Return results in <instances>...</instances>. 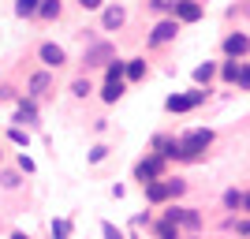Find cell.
I'll use <instances>...</instances> for the list:
<instances>
[{"instance_id":"1","label":"cell","mask_w":250,"mask_h":239,"mask_svg":"<svg viewBox=\"0 0 250 239\" xmlns=\"http://www.w3.org/2000/svg\"><path fill=\"white\" fill-rule=\"evenodd\" d=\"M209 146H213V131H209V127H194V131H187V135L179 138V150H183V157H198L202 150H209Z\"/></svg>"},{"instance_id":"2","label":"cell","mask_w":250,"mask_h":239,"mask_svg":"<svg viewBox=\"0 0 250 239\" xmlns=\"http://www.w3.org/2000/svg\"><path fill=\"white\" fill-rule=\"evenodd\" d=\"M172 19L176 22H198L202 19V4L198 0H172Z\"/></svg>"},{"instance_id":"3","label":"cell","mask_w":250,"mask_h":239,"mask_svg":"<svg viewBox=\"0 0 250 239\" xmlns=\"http://www.w3.org/2000/svg\"><path fill=\"white\" fill-rule=\"evenodd\" d=\"M206 101V90H194V94H172L165 101V109L168 112H187V109H194V105H202Z\"/></svg>"},{"instance_id":"4","label":"cell","mask_w":250,"mask_h":239,"mask_svg":"<svg viewBox=\"0 0 250 239\" xmlns=\"http://www.w3.org/2000/svg\"><path fill=\"white\" fill-rule=\"evenodd\" d=\"M161 172H165V157H161V153H157V157H146V161H138V165H135V179H138V183L157 179Z\"/></svg>"},{"instance_id":"5","label":"cell","mask_w":250,"mask_h":239,"mask_svg":"<svg viewBox=\"0 0 250 239\" xmlns=\"http://www.w3.org/2000/svg\"><path fill=\"white\" fill-rule=\"evenodd\" d=\"M176 34H179V22L176 19H161L153 26V34H149V45H165V42H172Z\"/></svg>"},{"instance_id":"6","label":"cell","mask_w":250,"mask_h":239,"mask_svg":"<svg viewBox=\"0 0 250 239\" xmlns=\"http://www.w3.org/2000/svg\"><path fill=\"white\" fill-rule=\"evenodd\" d=\"M38 56H42L45 67H63V64H67V52H63L60 45H52V42H45L42 49H38Z\"/></svg>"},{"instance_id":"7","label":"cell","mask_w":250,"mask_h":239,"mask_svg":"<svg viewBox=\"0 0 250 239\" xmlns=\"http://www.w3.org/2000/svg\"><path fill=\"white\" fill-rule=\"evenodd\" d=\"M127 22V11L120 8V4H112V8H104V15H101V26L104 30H120Z\"/></svg>"},{"instance_id":"8","label":"cell","mask_w":250,"mask_h":239,"mask_svg":"<svg viewBox=\"0 0 250 239\" xmlns=\"http://www.w3.org/2000/svg\"><path fill=\"white\" fill-rule=\"evenodd\" d=\"M224 52H228V56H247V34L243 30L228 34V38H224Z\"/></svg>"},{"instance_id":"9","label":"cell","mask_w":250,"mask_h":239,"mask_svg":"<svg viewBox=\"0 0 250 239\" xmlns=\"http://www.w3.org/2000/svg\"><path fill=\"white\" fill-rule=\"evenodd\" d=\"M124 90H127V86H124V79H112V83H104L101 101H104V105H116L120 97H124Z\"/></svg>"},{"instance_id":"10","label":"cell","mask_w":250,"mask_h":239,"mask_svg":"<svg viewBox=\"0 0 250 239\" xmlns=\"http://www.w3.org/2000/svg\"><path fill=\"white\" fill-rule=\"evenodd\" d=\"M38 120V105L34 101H22L19 109H15V124H34Z\"/></svg>"},{"instance_id":"11","label":"cell","mask_w":250,"mask_h":239,"mask_svg":"<svg viewBox=\"0 0 250 239\" xmlns=\"http://www.w3.org/2000/svg\"><path fill=\"white\" fill-rule=\"evenodd\" d=\"M157 153L168 161V157H183V150H179L176 138H157Z\"/></svg>"},{"instance_id":"12","label":"cell","mask_w":250,"mask_h":239,"mask_svg":"<svg viewBox=\"0 0 250 239\" xmlns=\"http://www.w3.org/2000/svg\"><path fill=\"white\" fill-rule=\"evenodd\" d=\"M142 187H146V198H149V202H165V198H168V191H165V183H161V179H146Z\"/></svg>"},{"instance_id":"13","label":"cell","mask_w":250,"mask_h":239,"mask_svg":"<svg viewBox=\"0 0 250 239\" xmlns=\"http://www.w3.org/2000/svg\"><path fill=\"white\" fill-rule=\"evenodd\" d=\"M34 15H42V19H60V0H38V11Z\"/></svg>"},{"instance_id":"14","label":"cell","mask_w":250,"mask_h":239,"mask_svg":"<svg viewBox=\"0 0 250 239\" xmlns=\"http://www.w3.org/2000/svg\"><path fill=\"white\" fill-rule=\"evenodd\" d=\"M146 75V60H127L124 64V79H131V83H138Z\"/></svg>"},{"instance_id":"15","label":"cell","mask_w":250,"mask_h":239,"mask_svg":"<svg viewBox=\"0 0 250 239\" xmlns=\"http://www.w3.org/2000/svg\"><path fill=\"white\" fill-rule=\"evenodd\" d=\"M45 90H49V71H38V75H30V94H34V97H42Z\"/></svg>"},{"instance_id":"16","label":"cell","mask_w":250,"mask_h":239,"mask_svg":"<svg viewBox=\"0 0 250 239\" xmlns=\"http://www.w3.org/2000/svg\"><path fill=\"white\" fill-rule=\"evenodd\" d=\"M213 75H217V67L206 60L202 67H194V83H198V86H209V79H213Z\"/></svg>"},{"instance_id":"17","label":"cell","mask_w":250,"mask_h":239,"mask_svg":"<svg viewBox=\"0 0 250 239\" xmlns=\"http://www.w3.org/2000/svg\"><path fill=\"white\" fill-rule=\"evenodd\" d=\"M179 224H183V228H202V213L198 209H183V213H179Z\"/></svg>"},{"instance_id":"18","label":"cell","mask_w":250,"mask_h":239,"mask_svg":"<svg viewBox=\"0 0 250 239\" xmlns=\"http://www.w3.org/2000/svg\"><path fill=\"white\" fill-rule=\"evenodd\" d=\"M108 56H112V49H108V45H97V49L86 52V64H104Z\"/></svg>"},{"instance_id":"19","label":"cell","mask_w":250,"mask_h":239,"mask_svg":"<svg viewBox=\"0 0 250 239\" xmlns=\"http://www.w3.org/2000/svg\"><path fill=\"white\" fill-rule=\"evenodd\" d=\"M224 206H228V209H243V206H247V195H243V191H235V187H231L228 195H224Z\"/></svg>"},{"instance_id":"20","label":"cell","mask_w":250,"mask_h":239,"mask_svg":"<svg viewBox=\"0 0 250 239\" xmlns=\"http://www.w3.org/2000/svg\"><path fill=\"white\" fill-rule=\"evenodd\" d=\"M34 11H38V0H15V15H19V19L34 15Z\"/></svg>"},{"instance_id":"21","label":"cell","mask_w":250,"mask_h":239,"mask_svg":"<svg viewBox=\"0 0 250 239\" xmlns=\"http://www.w3.org/2000/svg\"><path fill=\"white\" fill-rule=\"evenodd\" d=\"M104 79L112 83V79H124V60H112L108 67H104Z\"/></svg>"},{"instance_id":"22","label":"cell","mask_w":250,"mask_h":239,"mask_svg":"<svg viewBox=\"0 0 250 239\" xmlns=\"http://www.w3.org/2000/svg\"><path fill=\"white\" fill-rule=\"evenodd\" d=\"M176 232H179V224H172V220H161V224H157V236L161 239H172Z\"/></svg>"},{"instance_id":"23","label":"cell","mask_w":250,"mask_h":239,"mask_svg":"<svg viewBox=\"0 0 250 239\" xmlns=\"http://www.w3.org/2000/svg\"><path fill=\"white\" fill-rule=\"evenodd\" d=\"M165 191H168V198H176V195H183V191H187V183H183V179H168Z\"/></svg>"},{"instance_id":"24","label":"cell","mask_w":250,"mask_h":239,"mask_svg":"<svg viewBox=\"0 0 250 239\" xmlns=\"http://www.w3.org/2000/svg\"><path fill=\"white\" fill-rule=\"evenodd\" d=\"M90 90H94V86L86 83V79H75V83H71V94H75V97H86Z\"/></svg>"},{"instance_id":"25","label":"cell","mask_w":250,"mask_h":239,"mask_svg":"<svg viewBox=\"0 0 250 239\" xmlns=\"http://www.w3.org/2000/svg\"><path fill=\"white\" fill-rule=\"evenodd\" d=\"M11 142H15V146H26V142H30V138H26V131H22V127H11Z\"/></svg>"},{"instance_id":"26","label":"cell","mask_w":250,"mask_h":239,"mask_svg":"<svg viewBox=\"0 0 250 239\" xmlns=\"http://www.w3.org/2000/svg\"><path fill=\"white\" fill-rule=\"evenodd\" d=\"M52 236H71V224L67 220H52Z\"/></svg>"},{"instance_id":"27","label":"cell","mask_w":250,"mask_h":239,"mask_svg":"<svg viewBox=\"0 0 250 239\" xmlns=\"http://www.w3.org/2000/svg\"><path fill=\"white\" fill-rule=\"evenodd\" d=\"M0 183H4V187H19V172H4Z\"/></svg>"},{"instance_id":"28","label":"cell","mask_w":250,"mask_h":239,"mask_svg":"<svg viewBox=\"0 0 250 239\" xmlns=\"http://www.w3.org/2000/svg\"><path fill=\"white\" fill-rule=\"evenodd\" d=\"M104 153H108V146H94V150H90V161L97 165V161H104Z\"/></svg>"},{"instance_id":"29","label":"cell","mask_w":250,"mask_h":239,"mask_svg":"<svg viewBox=\"0 0 250 239\" xmlns=\"http://www.w3.org/2000/svg\"><path fill=\"white\" fill-rule=\"evenodd\" d=\"M153 4V11H172V0H149Z\"/></svg>"},{"instance_id":"30","label":"cell","mask_w":250,"mask_h":239,"mask_svg":"<svg viewBox=\"0 0 250 239\" xmlns=\"http://www.w3.org/2000/svg\"><path fill=\"white\" fill-rule=\"evenodd\" d=\"M19 168H22V172H34V161H30L26 153H22V157H19Z\"/></svg>"},{"instance_id":"31","label":"cell","mask_w":250,"mask_h":239,"mask_svg":"<svg viewBox=\"0 0 250 239\" xmlns=\"http://www.w3.org/2000/svg\"><path fill=\"white\" fill-rule=\"evenodd\" d=\"M101 232H104L108 239H120V228H112V224H101Z\"/></svg>"},{"instance_id":"32","label":"cell","mask_w":250,"mask_h":239,"mask_svg":"<svg viewBox=\"0 0 250 239\" xmlns=\"http://www.w3.org/2000/svg\"><path fill=\"white\" fill-rule=\"evenodd\" d=\"M83 8H101V0H79Z\"/></svg>"}]
</instances>
